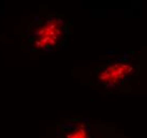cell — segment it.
<instances>
[{"instance_id":"obj_3","label":"cell","mask_w":147,"mask_h":138,"mask_svg":"<svg viewBox=\"0 0 147 138\" xmlns=\"http://www.w3.org/2000/svg\"><path fill=\"white\" fill-rule=\"evenodd\" d=\"M61 138H91L89 128L86 123L76 122L64 125L60 131Z\"/></svg>"},{"instance_id":"obj_2","label":"cell","mask_w":147,"mask_h":138,"mask_svg":"<svg viewBox=\"0 0 147 138\" xmlns=\"http://www.w3.org/2000/svg\"><path fill=\"white\" fill-rule=\"evenodd\" d=\"M138 73L136 65L129 60H117L100 68L96 80L105 86L119 87L132 80Z\"/></svg>"},{"instance_id":"obj_1","label":"cell","mask_w":147,"mask_h":138,"mask_svg":"<svg viewBox=\"0 0 147 138\" xmlns=\"http://www.w3.org/2000/svg\"><path fill=\"white\" fill-rule=\"evenodd\" d=\"M66 35L63 17L50 15L33 24L29 29V43L36 50H51L57 47Z\"/></svg>"}]
</instances>
